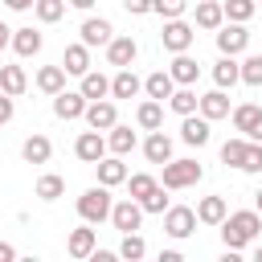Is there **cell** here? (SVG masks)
Here are the masks:
<instances>
[{"instance_id": "obj_1", "label": "cell", "mask_w": 262, "mask_h": 262, "mask_svg": "<svg viewBox=\"0 0 262 262\" xmlns=\"http://www.w3.org/2000/svg\"><path fill=\"white\" fill-rule=\"evenodd\" d=\"M258 229H262V213L258 209H237V213H225V221H221V242H225V250H246L254 237H258Z\"/></svg>"}, {"instance_id": "obj_2", "label": "cell", "mask_w": 262, "mask_h": 262, "mask_svg": "<svg viewBox=\"0 0 262 262\" xmlns=\"http://www.w3.org/2000/svg\"><path fill=\"white\" fill-rule=\"evenodd\" d=\"M111 209H115V201H111V188H106V184L86 188V192L78 196V217H82V221H90V225L106 221V217H111Z\"/></svg>"}, {"instance_id": "obj_3", "label": "cell", "mask_w": 262, "mask_h": 262, "mask_svg": "<svg viewBox=\"0 0 262 262\" xmlns=\"http://www.w3.org/2000/svg\"><path fill=\"white\" fill-rule=\"evenodd\" d=\"M205 176V168L196 164V160H168L164 164V188H192L196 180Z\"/></svg>"}, {"instance_id": "obj_4", "label": "cell", "mask_w": 262, "mask_h": 262, "mask_svg": "<svg viewBox=\"0 0 262 262\" xmlns=\"http://www.w3.org/2000/svg\"><path fill=\"white\" fill-rule=\"evenodd\" d=\"M196 229V209H188V205H168V213H164V233L168 237H188Z\"/></svg>"}, {"instance_id": "obj_5", "label": "cell", "mask_w": 262, "mask_h": 262, "mask_svg": "<svg viewBox=\"0 0 262 262\" xmlns=\"http://www.w3.org/2000/svg\"><path fill=\"white\" fill-rule=\"evenodd\" d=\"M192 25H184L180 16H172L168 25H164V33H160V41H164V49L168 53H188V45H192Z\"/></svg>"}, {"instance_id": "obj_6", "label": "cell", "mask_w": 262, "mask_h": 262, "mask_svg": "<svg viewBox=\"0 0 262 262\" xmlns=\"http://www.w3.org/2000/svg\"><path fill=\"white\" fill-rule=\"evenodd\" d=\"M246 45H250V33H246V25H242V20H229V25H221V29H217V49H221V53L237 57Z\"/></svg>"}, {"instance_id": "obj_7", "label": "cell", "mask_w": 262, "mask_h": 262, "mask_svg": "<svg viewBox=\"0 0 262 262\" xmlns=\"http://www.w3.org/2000/svg\"><path fill=\"white\" fill-rule=\"evenodd\" d=\"M111 221H115V229H123V233H135V229L143 225V205H139L135 196H127V201H119V205L111 209Z\"/></svg>"}, {"instance_id": "obj_8", "label": "cell", "mask_w": 262, "mask_h": 262, "mask_svg": "<svg viewBox=\"0 0 262 262\" xmlns=\"http://www.w3.org/2000/svg\"><path fill=\"white\" fill-rule=\"evenodd\" d=\"M86 106H90V98H86L82 90H61V94H53V115H57V119H82Z\"/></svg>"}, {"instance_id": "obj_9", "label": "cell", "mask_w": 262, "mask_h": 262, "mask_svg": "<svg viewBox=\"0 0 262 262\" xmlns=\"http://www.w3.org/2000/svg\"><path fill=\"white\" fill-rule=\"evenodd\" d=\"M74 156L82 160V164H98L102 156H106V139H102V131H82L78 135V143H74Z\"/></svg>"}, {"instance_id": "obj_10", "label": "cell", "mask_w": 262, "mask_h": 262, "mask_svg": "<svg viewBox=\"0 0 262 262\" xmlns=\"http://www.w3.org/2000/svg\"><path fill=\"white\" fill-rule=\"evenodd\" d=\"M94 131H111L115 123H119V111H115V102L111 98H94L90 106H86V115H82Z\"/></svg>"}, {"instance_id": "obj_11", "label": "cell", "mask_w": 262, "mask_h": 262, "mask_svg": "<svg viewBox=\"0 0 262 262\" xmlns=\"http://www.w3.org/2000/svg\"><path fill=\"white\" fill-rule=\"evenodd\" d=\"M180 139L188 143V147H205L209 143V119L205 115H184V123H180Z\"/></svg>"}, {"instance_id": "obj_12", "label": "cell", "mask_w": 262, "mask_h": 262, "mask_svg": "<svg viewBox=\"0 0 262 262\" xmlns=\"http://www.w3.org/2000/svg\"><path fill=\"white\" fill-rule=\"evenodd\" d=\"M111 37H115V29H111V20H102V16H86L82 20V45H111Z\"/></svg>"}, {"instance_id": "obj_13", "label": "cell", "mask_w": 262, "mask_h": 262, "mask_svg": "<svg viewBox=\"0 0 262 262\" xmlns=\"http://www.w3.org/2000/svg\"><path fill=\"white\" fill-rule=\"evenodd\" d=\"M135 53H139V45H135V37H111V45H106V61L111 66H131L135 61Z\"/></svg>"}, {"instance_id": "obj_14", "label": "cell", "mask_w": 262, "mask_h": 262, "mask_svg": "<svg viewBox=\"0 0 262 262\" xmlns=\"http://www.w3.org/2000/svg\"><path fill=\"white\" fill-rule=\"evenodd\" d=\"M41 45H45V37H41L37 29H12V49H16V57H37Z\"/></svg>"}, {"instance_id": "obj_15", "label": "cell", "mask_w": 262, "mask_h": 262, "mask_svg": "<svg viewBox=\"0 0 262 262\" xmlns=\"http://www.w3.org/2000/svg\"><path fill=\"white\" fill-rule=\"evenodd\" d=\"M168 74L176 78V86H192V82L201 78V66H196V57L176 53V57H172V66H168Z\"/></svg>"}, {"instance_id": "obj_16", "label": "cell", "mask_w": 262, "mask_h": 262, "mask_svg": "<svg viewBox=\"0 0 262 262\" xmlns=\"http://www.w3.org/2000/svg\"><path fill=\"white\" fill-rule=\"evenodd\" d=\"M196 111H201V115H205L209 123H213V119H225V115H229V94H225V90L217 86V90L201 94V106H196Z\"/></svg>"}, {"instance_id": "obj_17", "label": "cell", "mask_w": 262, "mask_h": 262, "mask_svg": "<svg viewBox=\"0 0 262 262\" xmlns=\"http://www.w3.org/2000/svg\"><path fill=\"white\" fill-rule=\"evenodd\" d=\"M225 213H229L225 196H201V205H196V221L201 225H221Z\"/></svg>"}, {"instance_id": "obj_18", "label": "cell", "mask_w": 262, "mask_h": 262, "mask_svg": "<svg viewBox=\"0 0 262 262\" xmlns=\"http://www.w3.org/2000/svg\"><path fill=\"white\" fill-rule=\"evenodd\" d=\"M143 90H147V98H172V90H176V78L168 74V70H156V74H147L143 78Z\"/></svg>"}, {"instance_id": "obj_19", "label": "cell", "mask_w": 262, "mask_h": 262, "mask_svg": "<svg viewBox=\"0 0 262 262\" xmlns=\"http://www.w3.org/2000/svg\"><path fill=\"white\" fill-rule=\"evenodd\" d=\"M20 156H25L29 164H45V160L53 156V143H49V135H41V131H37V135H29V139L20 143Z\"/></svg>"}, {"instance_id": "obj_20", "label": "cell", "mask_w": 262, "mask_h": 262, "mask_svg": "<svg viewBox=\"0 0 262 262\" xmlns=\"http://www.w3.org/2000/svg\"><path fill=\"white\" fill-rule=\"evenodd\" d=\"M143 156H147L151 164H168V160H172V139H168L164 131H151V135L143 139Z\"/></svg>"}, {"instance_id": "obj_21", "label": "cell", "mask_w": 262, "mask_h": 262, "mask_svg": "<svg viewBox=\"0 0 262 262\" xmlns=\"http://www.w3.org/2000/svg\"><path fill=\"white\" fill-rule=\"evenodd\" d=\"M94 168H98V184H106V188H115V184H123V180H127V164H123L119 156H111V160L102 156Z\"/></svg>"}, {"instance_id": "obj_22", "label": "cell", "mask_w": 262, "mask_h": 262, "mask_svg": "<svg viewBox=\"0 0 262 262\" xmlns=\"http://www.w3.org/2000/svg\"><path fill=\"white\" fill-rule=\"evenodd\" d=\"M61 66H66V74H78V78H82V74L90 70V45H82V41H78V45H66Z\"/></svg>"}, {"instance_id": "obj_23", "label": "cell", "mask_w": 262, "mask_h": 262, "mask_svg": "<svg viewBox=\"0 0 262 262\" xmlns=\"http://www.w3.org/2000/svg\"><path fill=\"white\" fill-rule=\"evenodd\" d=\"M139 90H143V82L131 74V66H123V70L111 78V94H115V98H135Z\"/></svg>"}, {"instance_id": "obj_24", "label": "cell", "mask_w": 262, "mask_h": 262, "mask_svg": "<svg viewBox=\"0 0 262 262\" xmlns=\"http://www.w3.org/2000/svg\"><path fill=\"white\" fill-rule=\"evenodd\" d=\"M135 119H139V127H143V131H160V127H164V102H160V98L139 102Z\"/></svg>"}, {"instance_id": "obj_25", "label": "cell", "mask_w": 262, "mask_h": 262, "mask_svg": "<svg viewBox=\"0 0 262 262\" xmlns=\"http://www.w3.org/2000/svg\"><path fill=\"white\" fill-rule=\"evenodd\" d=\"M66 250H70V258H90V254H94V229H90V221H86L82 229H74V233H70Z\"/></svg>"}, {"instance_id": "obj_26", "label": "cell", "mask_w": 262, "mask_h": 262, "mask_svg": "<svg viewBox=\"0 0 262 262\" xmlns=\"http://www.w3.org/2000/svg\"><path fill=\"white\" fill-rule=\"evenodd\" d=\"M196 25H201V29H221V25H225L221 0H201V4H196Z\"/></svg>"}, {"instance_id": "obj_27", "label": "cell", "mask_w": 262, "mask_h": 262, "mask_svg": "<svg viewBox=\"0 0 262 262\" xmlns=\"http://www.w3.org/2000/svg\"><path fill=\"white\" fill-rule=\"evenodd\" d=\"M213 82L225 90V86H233V82H242V61H233L229 53H221V61L213 66Z\"/></svg>"}, {"instance_id": "obj_28", "label": "cell", "mask_w": 262, "mask_h": 262, "mask_svg": "<svg viewBox=\"0 0 262 262\" xmlns=\"http://www.w3.org/2000/svg\"><path fill=\"white\" fill-rule=\"evenodd\" d=\"M25 86H29V78H25V70L20 66H0V90L4 94H25Z\"/></svg>"}, {"instance_id": "obj_29", "label": "cell", "mask_w": 262, "mask_h": 262, "mask_svg": "<svg viewBox=\"0 0 262 262\" xmlns=\"http://www.w3.org/2000/svg\"><path fill=\"white\" fill-rule=\"evenodd\" d=\"M37 86H41L45 94H61V90H66V66H45V70L37 74Z\"/></svg>"}, {"instance_id": "obj_30", "label": "cell", "mask_w": 262, "mask_h": 262, "mask_svg": "<svg viewBox=\"0 0 262 262\" xmlns=\"http://www.w3.org/2000/svg\"><path fill=\"white\" fill-rule=\"evenodd\" d=\"M168 106L184 119V115H192L196 106H201V94L196 90H188V86H180V90H172V98H168Z\"/></svg>"}, {"instance_id": "obj_31", "label": "cell", "mask_w": 262, "mask_h": 262, "mask_svg": "<svg viewBox=\"0 0 262 262\" xmlns=\"http://www.w3.org/2000/svg\"><path fill=\"white\" fill-rule=\"evenodd\" d=\"M258 119H262V106H258V102H242V106H233V127H237L242 135H250Z\"/></svg>"}, {"instance_id": "obj_32", "label": "cell", "mask_w": 262, "mask_h": 262, "mask_svg": "<svg viewBox=\"0 0 262 262\" xmlns=\"http://www.w3.org/2000/svg\"><path fill=\"white\" fill-rule=\"evenodd\" d=\"M82 94H86L90 102H94V98H106V94H111V82H106L102 74L86 70V74H82Z\"/></svg>"}, {"instance_id": "obj_33", "label": "cell", "mask_w": 262, "mask_h": 262, "mask_svg": "<svg viewBox=\"0 0 262 262\" xmlns=\"http://www.w3.org/2000/svg\"><path fill=\"white\" fill-rule=\"evenodd\" d=\"M106 147H111L115 156H127V151L135 147V131H131V127H119V123H115V127H111V139H106Z\"/></svg>"}, {"instance_id": "obj_34", "label": "cell", "mask_w": 262, "mask_h": 262, "mask_svg": "<svg viewBox=\"0 0 262 262\" xmlns=\"http://www.w3.org/2000/svg\"><path fill=\"white\" fill-rule=\"evenodd\" d=\"M61 192H66V180H61L57 172H45V176L37 180V196H41V201H57Z\"/></svg>"}, {"instance_id": "obj_35", "label": "cell", "mask_w": 262, "mask_h": 262, "mask_svg": "<svg viewBox=\"0 0 262 262\" xmlns=\"http://www.w3.org/2000/svg\"><path fill=\"white\" fill-rule=\"evenodd\" d=\"M33 8H37V20L41 25H53V20L66 16V0H37Z\"/></svg>"}, {"instance_id": "obj_36", "label": "cell", "mask_w": 262, "mask_h": 262, "mask_svg": "<svg viewBox=\"0 0 262 262\" xmlns=\"http://www.w3.org/2000/svg\"><path fill=\"white\" fill-rule=\"evenodd\" d=\"M221 8H225V16H229V20H242V25H246V20L254 16L258 0H221Z\"/></svg>"}, {"instance_id": "obj_37", "label": "cell", "mask_w": 262, "mask_h": 262, "mask_svg": "<svg viewBox=\"0 0 262 262\" xmlns=\"http://www.w3.org/2000/svg\"><path fill=\"white\" fill-rule=\"evenodd\" d=\"M246 147H250L246 139H225V143H221V160H225L229 168H242V160H246Z\"/></svg>"}, {"instance_id": "obj_38", "label": "cell", "mask_w": 262, "mask_h": 262, "mask_svg": "<svg viewBox=\"0 0 262 262\" xmlns=\"http://www.w3.org/2000/svg\"><path fill=\"white\" fill-rule=\"evenodd\" d=\"M119 254H123L127 262H135V258H143V254H147V242H143L139 233H123V246H119Z\"/></svg>"}, {"instance_id": "obj_39", "label": "cell", "mask_w": 262, "mask_h": 262, "mask_svg": "<svg viewBox=\"0 0 262 262\" xmlns=\"http://www.w3.org/2000/svg\"><path fill=\"white\" fill-rule=\"evenodd\" d=\"M242 82L246 86H262V53H250L242 61Z\"/></svg>"}, {"instance_id": "obj_40", "label": "cell", "mask_w": 262, "mask_h": 262, "mask_svg": "<svg viewBox=\"0 0 262 262\" xmlns=\"http://www.w3.org/2000/svg\"><path fill=\"white\" fill-rule=\"evenodd\" d=\"M127 188H131V196H135V201H143V196L156 188V176H147V172H135V176H127Z\"/></svg>"}, {"instance_id": "obj_41", "label": "cell", "mask_w": 262, "mask_h": 262, "mask_svg": "<svg viewBox=\"0 0 262 262\" xmlns=\"http://www.w3.org/2000/svg\"><path fill=\"white\" fill-rule=\"evenodd\" d=\"M139 205H143V213H168V196H164V188H160V184H156Z\"/></svg>"}, {"instance_id": "obj_42", "label": "cell", "mask_w": 262, "mask_h": 262, "mask_svg": "<svg viewBox=\"0 0 262 262\" xmlns=\"http://www.w3.org/2000/svg\"><path fill=\"white\" fill-rule=\"evenodd\" d=\"M184 8H188V0H151V12H160V16H168V20L180 16Z\"/></svg>"}, {"instance_id": "obj_43", "label": "cell", "mask_w": 262, "mask_h": 262, "mask_svg": "<svg viewBox=\"0 0 262 262\" xmlns=\"http://www.w3.org/2000/svg\"><path fill=\"white\" fill-rule=\"evenodd\" d=\"M242 172H262V143H250V147H246Z\"/></svg>"}, {"instance_id": "obj_44", "label": "cell", "mask_w": 262, "mask_h": 262, "mask_svg": "<svg viewBox=\"0 0 262 262\" xmlns=\"http://www.w3.org/2000/svg\"><path fill=\"white\" fill-rule=\"evenodd\" d=\"M123 8L131 16H143V12H151V0H123Z\"/></svg>"}, {"instance_id": "obj_45", "label": "cell", "mask_w": 262, "mask_h": 262, "mask_svg": "<svg viewBox=\"0 0 262 262\" xmlns=\"http://www.w3.org/2000/svg\"><path fill=\"white\" fill-rule=\"evenodd\" d=\"M4 4H8V8H12V12H25V8H33V4H37V0H4Z\"/></svg>"}, {"instance_id": "obj_46", "label": "cell", "mask_w": 262, "mask_h": 262, "mask_svg": "<svg viewBox=\"0 0 262 262\" xmlns=\"http://www.w3.org/2000/svg\"><path fill=\"white\" fill-rule=\"evenodd\" d=\"M12 258H16V250H12L8 242H0V262H12Z\"/></svg>"}, {"instance_id": "obj_47", "label": "cell", "mask_w": 262, "mask_h": 262, "mask_svg": "<svg viewBox=\"0 0 262 262\" xmlns=\"http://www.w3.org/2000/svg\"><path fill=\"white\" fill-rule=\"evenodd\" d=\"M4 45H12V29L0 20V49H4Z\"/></svg>"}, {"instance_id": "obj_48", "label": "cell", "mask_w": 262, "mask_h": 262, "mask_svg": "<svg viewBox=\"0 0 262 262\" xmlns=\"http://www.w3.org/2000/svg\"><path fill=\"white\" fill-rule=\"evenodd\" d=\"M246 139H254V143H262V119H258V123H254V131H250V135H246Z\"/></svg>"}, {"instance_id": "obj_49", "label": "cell", "mask_w": 262, "mask_h": 262, "mask_svg": "<svg viewBox=\"0 0 262 262\" xmlns=\"http://www.w3.org/2000/svg\"><path fill=\"white\" fill-rule=\"evenodd\" d=\"M66 4H74V8H82V12H86V8H94L98 0H66Z\"/></svg>"}, {"instance_id": "obj_50", "label": "cell", "mask_w": 262, "mask_h": 262, "mask_svg": "<svg viewBox=\"0 0 262 262\" xmlns=\"http://www.w3.org/2000/svg\"><path fill=\"white\" fill-rule=\"evenodd\" d=\"M254 258H258V262H262V246H258V250H254Z\"/></svg>"}, {"instance_id": "obj_51", "label": "cell", "mask_w": 262, "mask_h": 262, "mask_svg": "<svg viewBox=\"0 0 262 262\" xmlns=\"http://www.w3.org/2000/svg\"><path fill=\"white\" fill-rule=\"evenodd\" d=\"M254 209H258V213H262V192H258V205H254Z\"/></svg>"}, {"instance_id": "obj_52", "label": "cell", "mask_w": 262, "mask_h": 262, "mask_svg": "<svg viewBox=\"0 0 262 262\" xmlns=\"http://www.w3.org/2000/svg\"><path fill=\"white\" fill-rule=\"evenodd\" d=\"M0 127H4V123H0Z\"/></svg>"}]
</instances>
